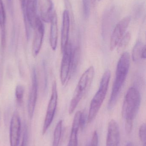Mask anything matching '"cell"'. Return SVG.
Listing matches in <instances>:
<instances>
[{
  "mask_svg": "<svg viewBox=\"0 0 146 146\" xmlns=\"http://www.w3.org/2000/svg\"><path fill=\"white\" fill-rule=\"evenodd\" d=\"M126 146H135V145H134L133 144L132 142H129V143H128L127 144V145H126Z\"/></svg>",
  "mask_w": 146,
  "mask_h": 146,
  "instance_id": "obj_31",
  "label": "cell"
},
{
  "mask_svg": "<svg viewBox=\"0 0 146 146\" xmlns=\"http://www.w3.org/2000/svg\"><path fill=\"white\" fill-rule=\"evenodd\" d=\"M141 96L139 90L135 87L128 89L124 98L122 108V115L126 121L133 122L139 111Z\"/></svg>",
  "mask_w": 146,
  "mask_h": 146,
  "instance_id": "obj_4",
  "label": "cell"
},
{
  "mask_svg": "<svg viewBox=\"0 0 146 146\" xmlns=\"http://www.w3.org/2000/svg\"><path fill=\"white\" fill-rule=\"evenodd\" d=\"M138 4L135 5V17H139L140 16L141 14L143 9V4L141 3H138Z\"/></svg>",
  "mask_w": 146,
  "mask_h": 146,
  "instance_id": "obj_26",
  "label": "cell"
},
{
  "mask_svg": "<svg viewBox=\"0 0 146 146\" xmlns=\"http://www.w3.org/2000/svg\"><path fill=\"white\" fill-rule=\"evenodd\" d=\"M143 146H146V144H145V145H143Z\"/></svg>",
  "mask_w": 146,
  "mask_h": 146,
  "instance_id": "obj_33",
  "label": "cell"
},
{
  "mask_svg": "<svg viewBox=\"0 0 146 146\" xmlns=\"http://www.w3.org/2000/svg\"><path fill=\"white\" fill-rule=\"evenodd\" d=\"M120 131L117 122L112 119L109 123L106 146H119Z\"/></svg>",
  "mask_w": 146,
  "mask_h": 146,
  "instance_id": "obj_12",
  "label": "cell"
},
{
  "mask_svg": "<svg viewBox=\"0 0 146 146\" xmlns=\"http://www.w3.org/2000/svg\"><path fill=\"white\" fill-rule=\"evenodd\" d=\"M73 47L70 43L67 44L63 52L60 71V78L62 85L67 82L70 74Z\"/></svg>",
  "mask_w": 146,
  "mask_h": 146,
  "instance_id": "obj_8",
  "label": "cell"
},
{
  "mask_svg": "<svg viewBox=\"0 0 146 146\" xmlns=\"http://www.w3.org/2000/svg\"><path fill=\"white\" fill-rule=\"evenodd\" d=\"M95 70L93 66H90L81 77L77 84L69 107V114H73L82 98L89 90L93 80Z\"/></svg>",
  "mask_w": 146,
  "mask_h": 146,
  "instance_id": "obj_2",
  "label": "cell"
},
{
  "mask_svg": "<svg viewBox=\"0 0 146 146\" xmlns=\"http://www.w3.org/2000/svg\"><path fill=\"white\" fill-rule=\"evenodd\" d=\"M40 19L44 22H50L54 14V4L52 0H38Z\"/></svg>",
  "mask_w": 146,
  "mask_h": 146,
  "instance_id": "obj_13",
  "label": "cell"
},
{
  "mask_svg": "<svg viewBox=\"0 0 146 146\" xmlns=\"http://www.w3.org/2000/svg\"><path fill=\"white\" fill-rule=\"evenodd\" d=\"M25 88L21 85H18L15 88V95L16 101L19 106L22 104L23 102Z\"/></svg>",
  "mask_w": 146,
  "mask_h": 146,
  "instance_id": "obj_21",
  "label": "cell"
},
{
  "mask_svg": "<svg viewBox=\"0 0 146 146\" xmlns=\"http://www.w3.org/2000/svg\"><path fill=\"white\" fill-rule=\"evenodd\" d=\"M58 101L57 85L55 81L52 84L51 97L47 107L46 115L43 129V134L44 135L52 123L55 113Z\"/></svg>",
  "mask_w": 146,
  "mask_h": 146,
  "instance_id": "obj_6",
  "label": "cell"
},
{
  "mask_svg": "<svg viewBox=\"0 0 146 146\" xmlns=\"http://www.w3.org/2000/svg\"><path fill=\"white\" fill-rule=\"evenodd\" d=\"M62 120H60L57 123L54 133V139H53L52 146H59L61 140V136L62 130Z\"/></svg>",
  "mask_w": 146,
  "mask_h": 146,
  "instance_id": "obj_19",
  "label": "cell"
},
{
  "mask_svg": "<svg viewBox=\"0 0 146 146\" xmlns=\"http://www.w3.org/2000/svg\"><path fill=\"white\" fill-rule=\"evenodd\" d=\"M6 16L3 0H0V27H6Z\"/></svg>",
  "mask_w": 146,
  "mask_h": 146,
  "instance_id": "obj_22",
  "label": "cell"
},
{
  "mask_svg": "<svg viewBox=\"0 0 146 146\" xmlns=\"http://www.w3.org/2000/svg\"><path fill=\"white\" fill-rule=\"evenodd\" d=\"M21 7L23 13V18L25 19V6L26 0H19Z\"/></svg>",
  "mask_w": 146,
  "mask_h": 146,
  "instance_id": "obj_29",
  "label": "cell"
},
{
  "mask_svg": "<svg viewBox=\"0 0 146 146\" xmlns=\"http://www.w3.org/2000/svg\"><path fill=\"white\" fill-rule=\"evenodd\" d=\"M146 125L143 123L141 126L139 131L140 139L143 145H145L146 141Z\"/></svg>",
  "mask_w": 146,
  "mask_h": 146,
  "instance_id": "obj_24",
  "label": "cell"
},
{
  "mask_svg": "<svg viewBox=\"0 0 146 146\" xmlns=\"http://www.w3.org/2000/svg\"><path fill=\"white\" fill-rule=\"evenodd\" d=\"M86 120V115L85 112H82L81 117L80 127L81 129H83L85 127Z\"/></svg>",
  "mask_w": 146,
  "mask_h": 146,
  "instance_id": "obj_28",
  "label": "cell"
},
{
  "mask_svg": "<svg viewBox=\"0 0 146 146\" xmlns=\"http://www.w3.org/2000/svg\"><path fill=\"white\" fill-rule=\"evenodd\" d=\"M0 123H1V122H0Z\"/></svg>",
  "mask_w": 146,
  "mask_h": 146,
  "instance_id": "obj_35",
  "label": "cell"
},
{
  "mask_svg": "<svg viewBox=\"0 0 146 146\" xmlns=\"http://www.w3.org/2000/svg\"><path fill=\"white\" fill-rule=\"evenodd\" d=\"M62 25L61 34V49L62 52L69 43L70 18L68 11L66 9L63 13Z\"/></svg>",
  "mask_w": 146,
  "mask_h": 146,
  "instance_id": "obj_14",
  "label": "cell"
},
{
  "mask_svg": "<svg viewBox=\"0 0 146 146\" xmlns=\"http://www.w3.org/2000/svg\"><path fill=\"white\" fill-rule=\"evenodd\" d=\"M9 129L10 146H19L21 131V122L19 115L17 111H15L12 116Z\"/></svg>",
  "mask_w": 146,
  "mask_h": 146,
  "instance_id": "obj_11",
  "label": "cell"
},
{
  "mask_svg": "<svg viewBox=\"0 0 146 146\" xmlns=\"http://www.w3.org/2000/svg\"><path fill=\"white\" fill-rule=\"evenodd\" d=\"M145 46L146 45L140 41L136 42L132 51V58L134 61L137 62L141 59L143 49Z\"/></svg>",
  "mask_w": 146,
  "mask_h": 146,
  "instance_id": "obj_18",
  "label": "cell"
},
{
  "mask_svg": "<svg viewBox=\"0 0 146 146\" xmlns=\"http://www.w3.org/2000/svg\"><path fill=\"white\" fill-rule=\"evenodd\" d=\"M33 29L34 35L33 42L32 52L34 57L38 54L41 50L44 35V26L42 21L39 17H38Z\"/></svg>",
  "mask_w": 146,
  "mask_h": 146,
  "instance_id": "obj_10",
  "label": "cell"
},
{
  "mask_svg": "<svg viewBox=\"0 0 146 146\" xmlns=\"http://www.w3.org/2000/svg\"><path fill=\"white\" fill-rule=\"evenodd\" d=\"M49 41L51 47L53 50H55L57 46L58 39V25H57V15L54 12L50 21Z\"/></svg>",
  "mask_w": 146,
  "mask_h": 146,
  "instance_id": "obj_16",
  "label": "cell"
},
{
  "mask_svg": "<svg viewBox=\"0 0 146 146\" xmlns=\"http://www.w3.org/2000/svg\"><path fill=\"white\" fill-rule=\"evenodd\" d=\"M110 78L111 72L108 70L103 75L99 88L91 102L87 117V122L89 123L92 122L95 119L103 104L108 92Z\"/></svg>",
  "mask_w": 146,
  "mask_h": 146,
  "instance_id": "obj_3",
  "label": "cell"
},
{
  "mask_svg": "<svg viewBox=\"0 0 146 146\" xmlns=\"http://www.w3.org/2000/svg\"><path fill=\"white\" fill-rule=\"evenodd\" d=\"M38 0H26L25 6V17L24 23L25 27L27 38L29 39L31 36V28H34L37 18Z\"/></svg>",
  "mask_w": 146,
  "mask_h": 146,
  "instance_id": "obj_5",
  "label": "cell"
},
{
  "mask_svg": "<svg viewBox=\"0 0 146 146\" xmlns=\"http://www.w3.org/2000/svg\"><path fill=\"white\" fill-rule=\"evenodd\" d=\"M132 20L131 16H126L116 25L112 32L110 42V49L112 51L118 44L125 33Z\"/></svg>",
  "mask_w": 146,
  "mask_h": 146,
  "instance_id": "obj_7",
  "label": "cell"
},
{
  "mask_svg": "<svg viewBox=\"0 0 146 146\" xmlns=\"http://www.w3.org/2000/svg\"><path fill=\"white\" fill-rule=\"evenodd\" d=\"M37 76L35 68H33L32 73V85L30 89L27 102V112L29 118L31 119L34 114V110L37 103L38 88Z\"/></svg>",
  "mask_w": 146,
  "mask_h": 146,
  "instance_id": "obj_9",
  "label": "cell"
},
{
  "mask_svg": "<svg viewBox=\"0 0 146 146\" xmlns=\"http://www.w3.org/2000/svg\"><path fill=\"white\" fill-rule=\"evenodd\" d=\"M90 1L91 0H82L83 15L85 19H88L90 15Z\"/></svg>",
  "mask_w": 146,
  "mask_h": 146,
  "instance_id": "obj_23",
  "label": "cell"
},
{
  "mask_svg": "<svg viewBox=\"0 0 146 146\" xmlns=\"http://www.w3.org/2000/svg\"><path fill=\"white\" fill-rule=\"evenodd\" d=\"M80 56V49L79 47L73 48L71 58V67L69 75H72L75 72L78 67Z\"/></svg>",
  "mask_w": 146,
  "mask_h": 146,
  "instance_id": "obj_17",
  "label": "cell"
},
{
  "mask_svg": "<svg viewBox=\"0 0 146 146\" xmlns=\"http://www.w3.org/2000/svg\"><path fill=\"white\" fill-rule=\"evenodd\" d=\"M98 136L97 131H95L93 134L91 145L89 146H98Z\"/></svg>",
  "mask_w": 146,
  "mask_h": 146,
  "instance_id": "obj_27",
  "label": "cell"
},
{
  "mask_svg": "<svg viewBox=\"0 0 146 146\" xmlns=\"http://www.w3.org/2000/svg\"><path fill=\"white\" fill-rule=\"evenodd\" d=\"M9 1H11V0H9Z\"/></svg>",
  "mask_w": 146,
  "mask_h": 146,
  "instance_id": "obj_34",
  "label": "cell"
},
{
  "mask_svg": "<svg viewBox=\"0 0 146 146\" xmlns=\"http://www.w3.org/2000/svg\"><path fill=\"white\" fill-rule=\"evenodd\" d=\"M131 38V34L129 32L125 33L122 38L118 43L117 46V50L118 53L122 52L128 46Z\"/></svg>",
  "mask_w": 146,
  "mask_h": 146,
  "instance_id": "obj_20",
  "label": "cell"
},
{
  "mask_svg": "<svg viewBox=\"0 0 146 146\" xmlns=\"http://www.w3.org/2000/svg\"><path fill=\"white\" fill-rule=\"evenodd\" d=\"M82 111H79L75 113L72 124V130L67 146H78V134L80 127L81 117Z\"/></svg>",
  "mask_w": 146,
  "mask_h": 146,
  "instance_id": "obj_15",
  "label": "cell"
},
{
  "mask_svg": "<svg viewBox=\"0 0 146 146\" xmlns=\"http://www.w3.org/2000/svg\"><path fill=\"white\" fill-rule=\"evenodd\" d=\"M130 56L128 52L123 53L117 66L115 78L113 84L108 108L111 109L115 105L121 93L130 66Z\"/></svg>",
  "mask_w": 146,
  "mask_h": 146,
  "instance_id": "obj_1",
  "label": "cell"
},
{
  "mask_svg": "<svg viewBox=\"0 0 146 146\" xmlns=\"http://www.w3.org/2000/svg\"><path fill=\"white\" fill-rule=\"evenodd\" d=\"M91 1L92 3V4H94V3H95L96 1H102V0H91Z\"/></svg>",
  "mask_w": 146,
  "mask_h": 146,
  "instance_id": "obj_32",
  "label": "cell"
},
{
  "mask_svg": "<svg viewBox=\"0 0 146 146\" xmlns=\"http://www.w3.org/2000/svg\"><path fill=\"white\" fill-rule=\"evenodd\" d=\"M27 131L26 129H25L24 130V134H23V139H22V142L20 146H27Z\"/></svg>",
  "mask_w": 146,
  "mask_h": 146,
  "instance_id": "obj_30",
  "label": "cell"
},
{
  "mask_svg": "<svg viewBox=\"0 0 146 146\" xmlns=\"http://www.w3.org/2000/svg\"><path fill=\"white\" fill-rule=\"evenodd\" d=\"M1 43L3 49H4L6 44V27H1Z\"/></svg>",
  "mask_w": 146,
  "mask_h": 146,
  "instance_id": "obj_25",
  "label": "cell"
}]
</instances>
